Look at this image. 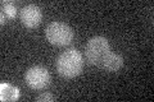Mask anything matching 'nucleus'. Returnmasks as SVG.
I'll return each instance as SVG.
<instances>
[{"instance_id": "obj_8", "label": "nucleus", "mask_w": 154, "mask_h": 102, "mask_svg": "<svg viewBox=\"0 0 154 102\" xmlns=\"http://www.w3.org/2000/svg\"><path fill=\"white\" fill-rule=\"evenodd\" d=\"M54 100H55V97L51 93H49V92H44V93H41L40 96L36 97L37 102H50V101H54Z\"/></svg>"}, {"instance_id": "obj_5", "label": "nucleus", "mask_w": 154, "mask_h": 102, "mask_svg": "<svg viewBox=\"0 0 154 102\" xmlns=\"http://www.w3.org/2000/svg\"><path fill=\"white\" fill-rule=\"evenodd\" d=\"M21 22L23 26L27 28H35L41 23L42 19V13L40 8L35 4H28V5L23 7L21 10Z\"/></svg>"}, {"instance_id": "obj_7", "label": "nucleus", "mask_w": 154, "mask_h": 102, "mask_svg": "<svg viewBox=\"0 0 154 102\" xmlns=\"http://www.w3.org/2000/svg\"><path fill=\"white\" fill-rule=\"evenodd\" d=\"M16 13H17V8L12 1H4L3 8H2V13H0L2 24L8 22L9 19H13L14 17H16Z\"/></svg>"}, {"instance_id": "obj_3", "label": "nucleus", "mask_w": 154, "mask_h": 102, "mask_svg": "<svg viewBox=\"0 0 154 102\" xmlns=\"http://www.w3.org/2000/svg\"><path fill=\"white\" fill-rule=\"evenodd\" d=\"M46 40L51 45L66 46L73 41L75 32L67 23L63 22H51L48 24L45 31Z\"/></svg>"}, {"instance_id": "obj_2", "label": "nucleus", "mask_w": 154, "mask_h": 102, "mask_svg": "<svg viewBox=\"0 0 154 102\" xmlns=\"http://www.w3.org/2000/svg\"><path fill=\"white\" fill-rule=\"evenodd\" d=\"M84 69V59L76 48L63 51L57 59V70L64 78H75Z\"/></svg>"}, {"instance_id": "obj_4", "label": "nucleus", "mask_w": 154, "mask_h": 102, "mask_svg": "<svg viewBox=\"0 0 154 102\" xmlns=\"http://www.w3.org/2000/svg\"><path fill=\"white\" fill-rule=\"evenodd\" d=\"M25 80L27 86L31 87L32 89H44L50 84L51 77L46 68L36 65V66L30 68L26 71Z\"/></svg>"}, {"instance_id": "obj_1", "label": "nucleus", "mask_w": 154, "mask_h": 102, "mask_svg": "<svg viewBox=\"0 0 154 102\" xmlns=\"http://www.w3.org/2000/svg\"><path fill=\"white\" fill-rule=\"evenodd\" d=\"M85 55L91 65L105 71H118L123 66V57L110 50L108 40L103 36L90 38L85 46Z\"/></svg>"}, {"instance_id": "obj_6", "label": "nucleus", "mask_w": 154, "mask_h": 102, "mask_svg": "<svg viewBox=\"0 0 154 102\" xmlns=\"http://www.w3.org/2000/svg\"><path fill=\"white\" fill-rule=\"evenodd\" d=\"M19 98V89L7 82L0 84V100L2 101H17Z\"/></svg>"}]
</instances>
